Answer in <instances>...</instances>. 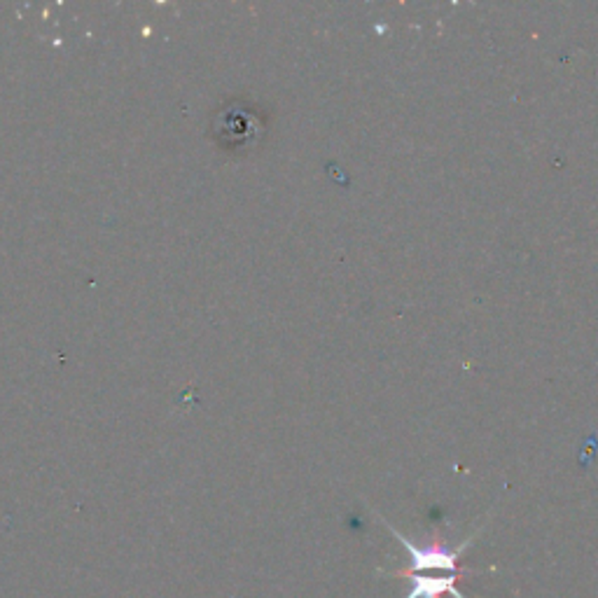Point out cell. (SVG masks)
<instances>
[{
  "label": "cell",
  "mask_w": 598,
  "mask_h": 598,
  "mask_svg": "<svg viewBox=\"0 0 598 598\" xmlns=\"http://www.w3.org/2000/svg\"><path fill=\"white\" fill-rule=\"evenodd\" d=\"M386 526L391 529L393 538H395V540L400 542L404 549H407V554H410L411 566L407 573H421V575H433V573L451 575V573H463V570H467V568L458 566V559L463 556V552L473 545L474 538L479 536V530H477V533H473L467 540L460 542L456 549H449L442 540H433L430 545H426V547H419V545H414L411 540H407L400 530L393 529L391 523H386Z\"/></svg>",
  "instance_id": "1"
},
{
  "label": "cell",
  "mask_w": 598,
  "mask_h": 598,
  "mask_svg": "<svg viewBox=\"0 0 598 598\" xmlns=\"http://www.w3.org/2000/svg\"><path fill=\"white\" fill-rule=\"evenodd\" d=\"M377 575L410 579L411 589L404 598H442L444 594H449L451 598H466L460 594L458 582L473 573L463 570V573H451V575H421V573H407V570H384V568H379Z\"/></svg>",
  "instance_id": "2"
}]
</instances>
